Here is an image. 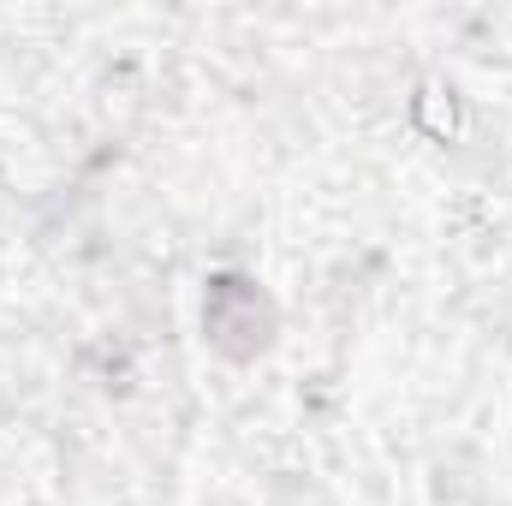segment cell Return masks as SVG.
Segmentation results:
<instances>
[{
  "instance_id": "1",
  "label": "cell",
  "mask_w": 512,
  "mask_h": 506,
  "mask_svg": "<svg viewBox=\"0 0 512 506\" xmlns=\"http://www.w3.org/2000/svg\"><path fill=\"white\" fill-rule=\"evenodd\" d=\"M203 328L227 358H256L274 340V304L256 292L245 274H215L203 298Z\"/></svg>"
}]
</instances>
